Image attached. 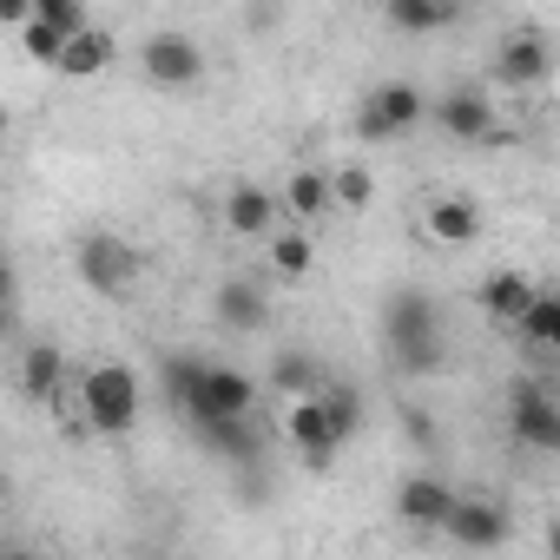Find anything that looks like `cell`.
Wrapping results in <instances>:
<instances>
[{
	"label": "cell",
	"mask_w": 560,
	"mask_h": 560,
	"mask_svg": "<svg viewBox=\"0 0 560 560\" xmlns=\"http://www.w3.org/2000/svg\"><path fill=\"white\" fill-rule=\"evenodd\" d=\"M383 350L402 376H442L448 370V337H442V304L422 284H402L383 298Z\"/></svg>",
	"instance_id": "obj_1"
},
{
	"label": "cell",
	"mask_w": 560,
	"mask_h": 560,
	"mask_svg": "<svg viewBox=\"0 0 560 560\" xmlns=\"http://www.w3.org/2000/svg\"><path fill=\"white\" fill-rule=\"evenodd\" d=\"M139 409H145V389H139V370L132 363L106 357V363H93L80 376V422L93 435H126L139 422Z\"/></svg>",
	"instance_id": "obj_2"
},
{
	"label": "cell",
	"mask_w": 560,
	"mask_h": 560,
	"mask_svg": "<svg viewBox=\"0 0 560 560\" xmlns=\"http://www.w3.org/2000/svg\"><path fill=\"white\" fill-rule=\"evenodd\" d=\"M73 270H80V284H86L93 298L119 304V298H132L145 257H139L119 231H86V237H80V250H73Z\"/></svg>",
	"instance_id": "obj_3"
},
{
	"label": "cell",
	"mask_w": 560,
	"mask_h": 560,
	"mask_svg": "<svg viewBox=\"0 0 560 560\" xmlns=\"http://www.w3.org/2000/svg\"><path fill=\"white\" fill-rule=\"evenodd\" d=\"M257 409V383L237 370V363H198V376H191V396H185V422L191 429H205V422H244Z\"/></svg>",
	"instance_id": "obj_4"
},
{
	"label": "cell",
	"mask_w": 560,
	"mask_h": 560,
	"mask_svg": "<svg viewBox=\"0 0 560 560\" xmlns=\"http://www.w3.org/2000/svg\"><path fill=\"white\" fill-rule=\"evenodd\" d=\"M429 113H435V100H429L416 80H383V86H370V100H363V113H357V132H363L370 145H389V139L416 132Z\"/></svg>",
	"instance_id": "obj_5"
},
{
	"label": "cell",
	"mask_w": 560,
	"mask_h": 560,
	"mask_svg": "<svg viewBox=\"0 0 560 560\" xmlns=\"http://www.w3.org/2000/svg\"><path fill=\"white\" fill-rule=\"evenodd\" d=\"M508 435L534 455H560V396L534 376H521L508 389Z\"/></svg>",
	"instance_id": "obj_6"
},
{
	"label": "cell",
	"mask_w": 560,
	"mask_h": 560,
	"mask_svg": "<svg viewBox=\"0 0 560 560\" xmlns=\"http://www.w3.org/2000/svg\"><path fill=\"white\" fill-rule=\"evenodd\" d=\"M139 67H145V80H152V86L185 93V86H198V80H205V47H198L191 34H145Z\"/></svg>",
	"instance_id": "obj_7"
},
{
	"label": "cell",
	"mask_w": 560,
	"mask_h": 560,
	"mask_svg": "<svg viewBox=\"0 0 560 560\" xmlns=\"http://www.w3.org/2000/svg\"><path fill=\"white\" fill-rule=\"evenodd\" d=\"M284 435L298 442V462L311 468V475H324L330 462H337V429H330V409H324V396H304V402H291L284 409Z\"/></svg>",
	"instance_id": "obj_8"
},
{
	"label": "cell",
	"mask_w": 560,
	"mask_h": 560,
	"mask_svg": "<svg viewBox=\"0 0 560 560\" xmlns=\"http://www.w3.org/2000/svg\"><path fill=\"white\" fill-rule=\"evenodd\" d=\"M508 534H514V514H508L501 501H488V494H462V501H455V521H448V540H455V547L494 553V547H508Z\"/></svg>",
	"instance_id": "obj_9"
},
{
	"label": "cell",
	"mask_w": 560,
	"mask_h": 560,
	"mask_svg": "<svg viewBox=\"0 0 560 560\" xmlns=\"http://www.w3.org/2000/svg\"><path fill=\"white\" fill-rule=\"evenodd\" d=\"M211 317L231 330V337H250V330H264L270 324V284L264 277H224L218 284V298H211Z\"/></svg>",
	"instance_id": "obj_10"
},
{
	"label": "cell",
	"mask_w": 560,
	"mask_h": 560,
	"mask_svg": "<svg viewBox=\"0 0 560 560\" xmlns=\"http://www.w3.org/2000/svg\"><path fill=\"white\" fill-rule=\"evenodd\" d=\"M494 73H501V86H514V93L540 86V80L553 73V47H547V34H540V27H514V34L494 47Z\"/></svg>",
	"instance_id": "obj_11"
},
{
	"label": "cell",
	"mask_w": 560,
	"mask_h": 560,
	"mask_svg": "<svg viewBox=\"0 0 560 560\" xmlns=\"http://www.w3.org/2000/svg\"><path fill=\"white\" fill-rule=\"evenodd\" d=\"M429 119H435L448 139H462V145H488V139H501L494 106H488V93H475V86H448V93L435 100Z\"/></svg>",
	"instance_id": "obj_12"
},
{
	"label": "cell",
	"mask_w": 560,
	"mask_h": 560,
	"mask_svg": "<svg viewBox=\"0 0 560 560\" xmlns=\"http://www.w3.org/2000/svg\"><path fill=\"white\" fill-rule=\"evenodd\" d=\"M455 501H462V494H455L442 475H402V488H396V514H402V527H429V534H448Z\"/></svg>",
	"instance_id": "obj_13"
},
{
	"label": "cell",
	"mask_w": 560,
	"mask_h": 560,
	"mask_svg": "<svg viewBox=\"0 0 560 560\" xmlns=\"http://www.w3.org/2000/svg\"><path fill=\"white\" fill-rule=\"evenodd\" d=\"M277 218H284V198H270L264 185H250V178H237L231 191H224V224L237 231V237H277V231H284V224H277Z\"/></svg>",
	"instance_id": "obj_14"
},
{
	"label": "cell",
	"mask_w": 560,
	"mask_h": 560,
	"mask_svg": "<svg viewBox=\"0 0 560 560\" xmlns=\"http://www.w3.org/2000/svg\"><path fill=\"white\" fill-rule=\"evenodd\" d=\"M534 284L521 270H494V277H481V291H475V304H481V317L488 324H508V330H521L527 324V311H534Z\"/></svg>",
	"instance_id": "obj_15"
},
{
	"label": "cell",
	"mask_w": 560,
	"mask_h": 560,
	"mask_svg": "<svg viewBox=\"0 0 560 560\" xmlns=\"http://www.w3.org/2000/svg\"><path fill=\"white\" fill-rule=\"evenodd\" d=\"M277 198H284V218H291V224H317L324 211H337V178L317 172V165H298Z\"/></svg>",
	"instance_id": "obj_16"
},
{
	"label": "cell",
	"mask_w": 560,
	"mask_h": 560,
	"mask_svg": "<svg viewBox=\"0 0 560 560\" xmlns=\"http://www.w3.org/2000/svg\"><path fill=\"white\" fill-rule=\"evenodd\" d=\"M264 383L284 389L291 402H304V396H324V389H330V370H324L311 350H277V357L264 363Z\"/></svg>",
	"instance_id": "obj_17"
},
{
	"label": "cell",
	"mask_w": 560,
	"mask_h": 560,
	"mask_svg": "<svg viewBox=\"0 0 560 560\" xmlns=\"http://www.w3.org/2000/svg\"><path fill=\"white\" fill-rule=\"evenodd\" d=\"M60 383H67V357H60V343H54V337H34V343L21 350V389H27L34 402L60 409Z\"/></svg>",
	"instance_id": "obj_18"
},
{
	"label": "cell",
	"mask_w": 560,
	"mask_h": 560,
	"mask_svg": "<svg viewBox=\"0 0 560 560\" xmlns=\"http://www.w3.org/2000/svg\"><path fill=\"white\" fill-rule=\"evenodd\" d=\"M422 231H429L435 244H448V250H468V244L481 237V205H475V198H435V205L422 211Z\"/></svg>",
	"instance_id": "obj_19"
},
{
	"label": "cell",
	"mask_w": 560,
	"mask_h": 560,
	"mask_svg": "<svg viewBox=\"0 0 560 560\" xmlns=\"http://www.w3.org/2000/svg\"><path fill=\"white\" fill-rule=\"evenodd\" d=\"M211 455H224L231 468H257L264 462V429L244 416V422H205V429H191Z\"/></svg>",
	"instance_id": "obj_20"
},
{
	"label": "cell",
	"mask_w": 560,
	"mask_h": 560,
	"mask_svg": "<svg viewBox=\"0 0 560 560\" xmlns=\"http://www.w3.org/2000/svg\"><path fill=\"white\" fill-rule=\"evenodd\" d=\"M264 257H270V277H284V284H304V277L317 270V244H311L304 224H284L264 244Z\"/></svg>",
	"instance_id": "obj_21"
},
{
	"label": "cell",
	"mask_w": 560,
	"mask_h": 560,
	"mask_svg": "<svg viewBox=\"0 0 560 560\" xmlns=\"http://www.w3.org/2000/svg\"><path fill=\"white\" fill-rule=\"evenodd\" d=\"M383 21H389L396 34H448V27L462 21V8H455V0H389Z\"/></svg>",
	"instance_id": "obj_22"
},
{
	"label": "cell",
	"mask_w": 560,
	"mask_h": 560,
	"mask_svg": "<svg viewBox=\"0 0 560 560\" xmlns=\"http://www.w3.org/2000/svg\"><path fill=\"white\" fill-rule=\"evenodd\" d=\"M113 54H119V40L106 34V27H86L80 40H67V54H60V80H93V73H106L113 67Z\"/></svg>",
	"instance_id": "obj_23"
},
{
	"label": "cell",
	"mask_w": 560,
	"mask_h": 560,
	"mask_svg": "<svg viewBox=\"0 0 560 560\" xmlns=\"http://www.w3.org/2000/svg\"><path fill=\"white\" fill-rule=\"evenodd\" d=\"M324 409H330V429H337V442H350V435L363 429V396H357L350 383H337V376H330V389H324Z\"/></svg>",
	"instance_id": "obj_24"
},
{
	"label": "cell",
	"mask_w": 560,
	"mask_h": 560,
	"mask_svg": "<svg viewBox=\"0 0 560 560\" xmlns=\"http://www.w3.org/2000/svg\"><path fill=\"white\" fill-rule=\"evenodd\" d=\"M330 178H337V211H370V198H376V172L370 165H337Z\"/></svg>",
	"instance_id": "obj_25"
},
{
	"label": "cell",
	"mask_w": 560,
	"mask_h": 560,
	"mask_svg": "<svg viewBox=\"0 0 560 560\" xmlns=\"http://www.w3.org/2000/svg\"><path fill=\"white\" fill-rule=\"evenodd\" d=\"M40 21L60 34V40H80L93 21H86V8H80V0H40Z\"/></svg>",
	"instance_id": "obj_26"
},
{
	"label": "cell",
	"mask_w": 560,
	"mask_h": 560,
	"mask_svg": "<svg viewBox=\"0 0 560 560\" xmlns=\"http://www.w3.org/2000/svg\"><path fill=\"white\" fill-rule=\"evenodd\" d=\"M21 54H27V60H40V67H60L67 40H60V34H54L40 14H34V27H21Z\"/></svg>",
	"instance_id": "obj_27"
},
{
	"label": "cell",
	"mask_w": 560,
	"mask_h": 560,
	"mask_svg": "<svg viewBox=\"0 0 560 560\" xmlns=\"http://www.w3.org/2000/svg\"><path fill=\"white\" fill-rule=\"evenodd\" d=\"M402 435H409L416 448H435V416H422V409H402Z\"/></svg>",
	"instance_id": "obj_28"
},
{
	"label": "cell",
	"mask_w": 560,
	"mask_h": 560,
	"mask_svg": "<svg viewBox=\"0 0 560 560\" xmlns=\"http://www.w3.org/2000/svg\"><path fill=\"white\" fill-rule=\"evenodd\" d=\"M547 350L560 357V291H553V337H547Z\"/></svg>",
	"instance_id": "obj_29"
},
{
	"label": "cell",
	"mask_w": 560,
	"mask_h": 560,
	"mask_svg": "<svg viewBox=\"0 0 560 560\" xmlns=\"http://www.w3.org/2000/svg\"><path fill=\"white\" fill-rule=\"evenodd\" d=\"M8 560H47V553H34V547H8Z\"/></svg>",
	"instance_id": "obj_30"
},
{
	"label": "cell",
	"mask_w": 560,
	"mask_h": 560,
	"mask_svg": "<svg viewBox=\"0 0 560 560\" xmlns=\"http://www.w3.org/2000/svg\"><path fill=\"white\" fill-rule=\"evenodd\" d=\"M547 553H553V560H560V521H553V527H547Z\"/></svg>",
	"instance_id": "obj_31"
},
{
	"label": "cell",
	"mask_w": 560,
	"mask_h": 560,
	"mask_svg": "<svg viewBox=\"0 0 560 560\" xmlns=\"http://www.w3.org/2000/svg\"><path fill=\"white\" fill-rule=\"evenodd\" d=\"M159 560H165V553H159Z\"/></svg>",
	"instance_id": "obj_32"
}]
</instances>
